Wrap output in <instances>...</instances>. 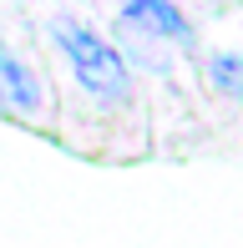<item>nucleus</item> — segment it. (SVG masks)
Returning a JSON list of instances; mask_svg holds the SVG:
<instances>
[{
	"label": "nucleus",
	"mask_w": 243,
	"mask_h": 248,
	"mask_svg": "<svg viewBox=\"0 0 243 248\" xmlns=\"http://www.w3.org/2000/svg\"><path fill=\"white\" fill-rule=\"evenodd\" d=\"M208 76H213V86L223 96L243 101V56H213V61H208Z\"/></svg>",
	"instance_id": "20e7f679"
},
{
	"label": "nucleus",
	"mask_w": 243,
	"mask_h": 248,
	"mask_svg": "<svg viewBox=\"0 0 243 248\" xmlns=\"http://www.w3.org/2000/svg\"><path fill=\"white\" fill-rule=\"evenodd\" d=\"M0 107H10V111H41V81H36V71H30L20 56H10V51H0Z\"/></svg>",
	"instance_id": "f03ea898"
},
{
	"label": "nucleus",
	"mask_w": 243,
	"mask_h": 248,
	"mask_svg": "<svg viewBox=\"0 0 243 248\" xmlns=\"http://www.w3.org/2000/svg\"><path fill=\"white\" fill-rule=\"evenodd\" d=\"M122 10H127L137 26H147L152 36H167V41H187L193 31H187L182 10L172 5V0H122Z\"/></svg>",
	"instance_id": "7ed1b4c3"
},
{
	"label": "nucleus",
	"mask_w": 243,
	"mask_h": 248,
	"mask_svg": "<svg viewBox=\"0 0 243 248\" xmlns=\"http://www.w3.org/2000/svg\"><path fill=\"white\" fill-rule=\"evenodd\" d=\"M56 46H61L66 61H71L76 81H81L91 96H102V101L127 96V61H122V56L112 51V41H102L91 26L56 20Z\"/></svg>",
	"instance_id": "f257e3e1"
}]
</instances>
